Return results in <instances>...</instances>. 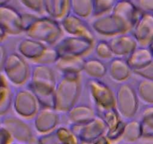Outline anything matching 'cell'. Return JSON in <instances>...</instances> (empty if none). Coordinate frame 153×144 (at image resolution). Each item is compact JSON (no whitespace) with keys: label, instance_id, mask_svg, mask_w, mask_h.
Here are the masks:
<instances>
[{"label":"cell","instance_id":"cell-1","mask_svg":"<svg viewBox=\"0 0 153 144\" xmlns=\"http://www.w3.org/2000/svg\"><path fill=\"white\" fill-rule=\"evenodd\" d=\"M56 84L55 74L51 65L35 64L32 66L28 87L35 94L41 107L54 108Z\"/></svg>","mask_w":153,"mask_h":144},{"label":"cell","instance_id":"cell-2","mask_svg":"<svg viewBox=\"0 0 153 144\" xmlns=\"http://www.w3.org/2000/svg\"><path fill=\"white\" fill-rule=\"evenodd\" d=\"M81 92L80 74H62L56 81L54 91V109L59 113H67L76 103Z\"/></svg>","mask_w":153,"mask_h":144},{"label":"cell","instance_id":"cell-3","mask_svg":"<svg viewBox=\"0 0 153 144\" xmlns=\"http://www.w3.org/2000/svg\"><path fill=\"white\" fill-rule=\"evenodd\" d=\"M25 33L28 38L34 40L47 45H55L62 38L64 30L59 20L47 15L38 17Z\"/></svg>","mask_w":153,"mask_h":144},{"label":"cell","instance_id":"cell-4","mask_svg":"<svg viewBox=\"0 0 153 144\" xmlns=\"http://www.w3.org/2000/svg\"><path fill=\"white\" fill-rule=\"evenodd\" d=\"M115 107L121 118L125 120L134 119L139 107L136 89L126 82L120 83L115 92Z\"/></svg>","mask_w":153,"mask_h":144},{"label":"cell","instance_id":"cell-5","mask_svg":"<svg viewBox=\"0 0 153 144\" xmlns=\"http://www.w3.org/2000/svg\"><path fill=\"white\" fill-rule=\"evenodd\" d=\"M3 72L9 83L16 86H24L30 80V66L19 53L8 54Z\"/></svg>","mask_w":153,"mask_h":144},{"label":"cell","instance_id":"cell-6","mask_svg":"<svg viewBox=\"0 0 153 144\" xmlns=\"http://www.w3.org/2000/svg\"><path fill=\"white\" fill-rule=\"evenodd\" d=\"M90 25L94 32L107 37H113L121 34L128 33L132 30L130 25L112 12L95 17Z\"/></svg>","mask_w":153,"mask_h":144},{"label":"cell","instance_id":"cell-7","mask_svg":"<svg viewBox=\"0 0 153 144\" xmlns=\"http://www.w3.org/2000/svg\"><path fill=\"white\" fill-rule=\"evenodd\" d=\"M40 107L36 96L29 87L18 89L14 94L13 109L19 117L24 120H33Z\"/></svg>","mask_w":153,"mask_h":144},{"label":"cell","instance_id":"cell-8","mask_svg":"<svg viewBox=\"0 0 153 144\" xmlns=\"http://www.w3.org/2000/svg\"><path fill=\"white\" fill-rule=\"evenodd\" d=\"M95 42L80 36L63 37L54 45L59 56H84L94 48Z\"/></svg>","mask_w":153,"mask_h":144},{"label":"cell","instance_id":"cell-9","mask_svg":"<svg viewBox=\"0 0 153 144\" xmlns=\"http://www.w3.org/2000/svg\"><path fill=\"white\" fill-rule=\"evenodd\" d=\"M70 128L80 143H96L98 140L106 134L107 126L100 116L83 124H71Z\"/></svg>","mask_w":153,"mask_h":144},{"label":"cell","instance_id":"cell-10","mask_svg":"<svg viewBox=\"0 0 153 144\" xmlns=\"http://www.w3.org/2000/svg\"><path fill=\"white\" fill-rule=\"evenodd\" d=\"M1 124L9 131L14 141L21 143H38L33 129L24 119L6 115L2 117Z\"/></svg>","mask_w":153,"mask_h":144},{"label":"cell","instance_id":"cell-11","mask_svg":"<svg viewBox=\"0 0 153 144\" xmlns=\"http://www.w3.org/2000/svg\"><path fill=\"white\" fill-rule=\"evenodd\" d=\"M88 87L90 98L98 112L115 107V92L99 79H89Z\"/></svg>","mask_w":153,"mask_h":144},{"label":"cell","instance_id":"cell-12","mask_svg":"<svg viewBox=\"0 0 153 144\" xmlns=\"http://www.w3.org/2000/svg\"><path fill=\"white\" fill-rule=\"evenodd\" d=\"M59 22L64 32L69 35L80 36L93 42L95 41V32L86 19L70 12Z\"/></svg>","mask_w":153,"mask_h":144},{"label":"cell","instance_id":"cell-13","mask_svg":"<svg viewBox=\"0 0 153 144\" xmlns=\"http://www.w3.org/2000/svg\"><path fill=\"white\" fill-rule=\"evenodd\" d=\"M131 33L138 46L149 47L153 42V13H142Z\"/></svg>","mask_w":153,"mask_h":144},{"label":"cell","instance_id":"cell-14","mask_svg":"<svg viewBox=\"0 0 153 144\" xmlns=\"http://www.w3.org/2000/svg\"><path fill=\"white\" fill-rule=\"evenodd\" d=\"M59 113L54 108H40L33 118L34 128L41 134L55 130L59 123Z\"/></svg>","mask_w":153,"mask_h":144},{"label":"cell","instance_id":"cell-15","mask_svg":"<svg viewBox=\"0 0 153 144\" xmlns=\"http://www.w3.org/2000/svg\"><path fill=\"white\" fill-rule=\"evenodd\" d=\"M0 24L7 35H18L23 32L21 14L8 5H0Z\"/></svg>","mask_w":153,"mask_h":144},{"label":"cell","instance_id":"cell-16","mask_svg":"<svg viewBox=\"0 0 153 144\" xmlns=\"http://www.w3.org/2000/svg\"><path fill=\"white\" fill-rule=\"evenodd\" d=\"M99 113H101V117L107 126V132L105 135L110 143L120 140L124 128L125 122L122 120L116 107Z\"/></svg>","mask_w":153,"mask_h":144},{"label":"cell","instance_id":"cell-17","mask_svg":"<svg viewBox=\"0 0 153 144\" xmlns=\"http://www.w3.org/2000/svg\"><path fill=\"white\" fill-rule=\"evenodd\" d=\"M108 42L113 55L120 58H127L138 47L136 39L130 32L111 37Z\"/></svg>","mask_w":153,"mask_h":144},{"label":"cell","instance_id":"cell-18","mask_svg":"<svg viewBox=\"0 0 153 144\" xmlns=\"http://www.w3.org/2000/svg\"><path fill=\"white\" fill-rule=\"evenodd\" d=\"M48 48V45L38 41L28 38L20 41L17 47V53L26 59L35 63Z\"/></svg>","mask_w":153,"mask_h":144},{"label":"cell","instance_id":"cell-19","mask_svg":"<svg viewBox=\"0 0 153 144\" xmlns=\"http://www.w3.org/2000/svg\"><path fill=\"white\" fill-rule=\"evenodd\" d=\"M132 72L133 71L124 58H113L110 60L107 66V73L110 77L118 83L127 81L131 76Z\"/></svg>","mask_w":153,"mask_h":144},{"label":"cell","instance_id":"cell-20","mask_svg":"<svg viewBox=\"0 0 153 144\" xmlns=\"http://www.w3.org/2000/svg\"><path fill=\"white\" fill-rule=\"evenodd\" d=\"M85 59L83 56H59L54 65L62 74H80L83 72Z\"/></svg>","mask_w":153,"mask_h":144},{"label":"cell","instance_id":"cell-21","mask_svg":"<svg viewBox=\"0 0 153 144\" xmlns=\"http://www.w3.org/2000/svg\"><path fill=\"white\" fill-rule=\"evenodd\" d=\"M126 59L132 71H135L149 64L153 60V56L149 47L138 46Z\"/></svg>","mask_w":153,"mask_h":144},{"label":"cell","instance_id":"cell-22","mask_svg":"<svg viewBox=\"0 0 153 144\" xmlns=\"http://www.w3.org/2000/svg\"><path fill=\"white\" fill-rule=\"evenodd\" d=\"M14 92L10 83L2 73L0 74V117L6 116L11 109Z\"/></svg>","mask_w":153,"mask_h":144},{"label":"cell","instance_id":"cell-23","mask_svg":"<svg viewBox=\"0 0 153 144\" xmlns=\"http://www.w3.org/2000/svg\"><path fill=\"white\" fill-rule=\"evenodd\" d=\"M70 124H83L97 117L96 112L87 105H74L67 113Z\"/></svg>","mask_w":153,"mask_h":144},{"label":"cell","instance_id":"cell-24","mask_svg":"<svg viewBox=\"0 0 153 144\" xmlns=\"http://www.w3.org/2000/svg\"><path fill=\"white\" fill-rule=\"evenodd\" d=\"M45 12L47 15L61 20L71 12L70 0H44Z\"/></svg>","mask_w":153,"mask_h":144},{"label":"cell","instance_id":"cell-25","mask_svg":"<svg viewBox=\"0 0 153 144\" xmlns=\"http://www.w3.org/2000/svg\"><path fill=\"white\" fill-rule=\"evenodd\" d=\"M83 72L89 79H101L107 74V66L99 59H85Z\"/></svg>","mask_w":153,"mask_h":144},{"label":"cell","instance_id":"cell-26","mask_svg":"<svg viewBox=\"0 0 153 144\" xmlns=\"http://www.w3.org/2000/svg\"><path fill=\"white\" fill-rule=\"evenodd\" d=\"M140 138H142L140 122L134 119L126 120L120 139L125 143H135Z\"/></svg>","mask_w":153,"mask_h":144},{"label":"cell","instance_id":"cell-27","mask_svg":"<svg viewBox=\"0 0 153 144\" xmlns=\"http://www.w3.org/2000/svg\"><path fill=\"white\" fill-rule=\"evenodd\" d=\"M71 12L82 18L92 17L93 0H70Z\"/></svg>","mask_w":153,"mask_h":144},{"label":"cell","instance_id":"cell-28","mask_svg":"<svg viewBox=\"0 0 153 144\" xmlns=\"http://www.w3.org/2000/svg\"><path fill=\"white\" fill-rule=\"evenodd\" d=\"M139 101L147 106L153 105V80L143 78L136 89Z\"/></svg>","mask_w":153,"mask_h":144},{"label":"cell","instance_id":"cell-29","mask_svg":"<svg viewBox=\"0 0 153 144\" xmlns=\"http://www.w3.org/2000/svg\"><path fill=\"white\" fill-rule=\"evenodd\" d=\"M140 122L142 137L153 138V105L148 106L143 111Z\"/></svg>","mask_w":153,"mask_h":144},{"label":"cell","instance_id":"cell-30","mask_svg":"<svg viewBox=\"0 0 153 144\" xmlns=\"http://www.w3.org/2000/svg\"><path fill=\"white\" fill-rule=\"evenodd\" d=\"M117 1L118 0H93L92 17L95 18L110 14Z\"/></svg>","mask_w":153,"mask_h":144},{"label":"cell","instance_id":"cell-31","mask_svg":"<svg viewBox=\"0 0 153 144\" xmlns=\"http://www.w3.org/2000/svg\"><path fill=\"white\" fill-rule=\"evenodd\" d=\"M95 48V53L97 57L99 59L102 60H109L113 58L114 55L113 53L108 41L101 40L94 45Z\"/></svg>","mask_w":153,"mask_h":144},{"label":"cell","instance_id":"cell-32","mask_svg":"<svg viewBox=\"0 0 153 144\" xmlns=\"http://www.w3.org/2000/svg\"><path fill=\"white\" fill-rule=\"evenodd\" d=\"M55 130L59 143H79L78 139L72 131L70 127L67 128L65 126H59V127H57Z\"/></svg>","mask_w":153,"mask_h":144},{"label":"cell","instance_id":"cell-33","mask_svg":"<svg viewBox=\"0 0 153 144\" xmlns=\"http://www.w3.org/2000/svg\"><path fill=\"white\" fill-rule=\"evenodd\" d=\"M59 55L56 50L53 48H48L46 49L45 52L44 53L43 55L38 59L35 64H42V65H51L55 64L56 62L58 60Z\"/></svg>","mask_w":153,"mask_h":144},{"label":"cell","instance_id":"cell-34","mask_svg":"<svg viewBox=\"0 0 153 144\" xmlns=\"http://www.w3.org/2000/svg\"><path fill=\"white\" fill-rule=\"evenodd\" d=\"M22 5L31 12L42 14L45 12L44 0H19Z\"/></svg>","mask_w":153,"mask_h":144},{"label":"cell","instance_id":"cell-35","mask_svg":"<svg viewBox=\"0 0 153 144\" xmlns=\"http://www.w3.org/2000/svg\"><path fill=\"white\" fill-rule=\"evenodd\" d=\"M133 2L141 13H153V0H134Z\"/></svg>","mask_w":153,"mask_h":144},{"label":"cell","instance_id":"cell-36","mask_svg":"<svg viewBox=\"0 0 153 144\" xmlns=\"http://www.w3.org/2000/svg\"><path fill=\"white\" fill-rule=\"evenodd\" d=\"M133 72L142 78L153 80V60L145 67L133 71Z\"/></svg>","mask_w":153,"mask_h":144},{"label":"cell","instance_id":"cell-37","mask_svg":"<svg viewBox=\"0 0 153 144\" xmlns=\"http://www.w3.org/2000/svg\"><path fill=\"white\" fill-rule=\"evenodd\" d=\"M38 143H51V144H57L59 143L58 137H57L56 130L53 131L49 132V133L41 134L39 137H38Z\"/></svg>","mask_w":153,"mask_h":144},{"label":"cell","instance_id":"cell-38","mask_svg":"<svg viewBox=\"0 0 153 144\" xmlns=\"http://www.w3.org/2000/svg\"><path fill=\"white\" fill-rule=\"evenodd\" d=\"M22 16V27H23V32H26V30L31 27L32 23L35 21L38 16L35 14H32V13H24V14H21Z\"/></svg>","mask_w":153,"mask_h":144},{"label":"cell","instance_id":"cell-39","mask_svg":"<svg viewBox=\"0 0 153 144\" xmlns=\"http://www.w3.org/2000/svg\"><path fill=\"white\" fill-rule=\"evenodd\" d=\"M14 142V139L11 137L6 128L4 127L0 128V144H8Z\"/></svg>","mask_w":153,"mask_h":144},{"label":"cell","instance_id":"cell-40","mask_svg":"<svg viewBox=\"0 0 153 144\" xmlns=\"http://www.w3.org/2000/svg\"><path fill=\"white\" fill-rule=\"evenodd\" d=\"M7 56H8V54H7L6 48L2 43H0V74L3 72Z\"/></svg>","mask_w":153,"mask_h":144},{"label":"cell","instance_id":"cell-41","mask_svg":"<svg viewBox=\"0 0 153 144\" xmlns=\"http://www.w3.org/2000/svg\"><path fill=\"white\" fill-rule=\"evenodd\" d=\"M7 35H7L5 29H4L3 26H2V25L0 24V43H1V42L5 39V38H6Z\"/></svg>","mask_w":153,"mask_h":144},{"label":"cell","instance_id":"cell-42","mask_svg":"<svg viewBox=\"0 0 153 144\" xmlns=\"http://www.w3.org/2000/svg\"><path fill=\"white\" fill-rule=\"evenodd\" d=\"M11 0H0V5H8Z\"/></svg>","mask_w":153,"mask_h":144},{"label":"cell","instance_id":"cell-43","mask_svg":"<svg viewBox=\"0 0 153 144\" xmlns=\"http://www.w3.org/2000/svg\"><path fill=\"white\" fill-rule=\"evenodd\" d=\"M149 48L150 50H151V52H152V56H153V42H152V45L149 47Z\"/></svg>","mask_w":153,"mask_h":144},{"label":"cell","instance_id":"cell-44","mask_svg":"<svg viewBox=\"0 0 153 144\" xmlns=\"http://www.w3.org/2000/svg\"><path fill=\"white\" fill-rule=\"evenodd\" d=\"M2 127V124H1V120H0V128Z\"/></svg>","mask_w":153,"mask_h":144},{"label":"cell","instance_id":"cell-45","mask_svg":"<svg viewBox=\"0 0 153 144\" xmlns=\"http://www.w3.org/2000/svg\"><path fill=\"white\" fill-rule=\"evenodd\" d=\"M127 1H133V0H127Z\"/></svg>","mask_w":153,"mask_h":144}]
</instances>
